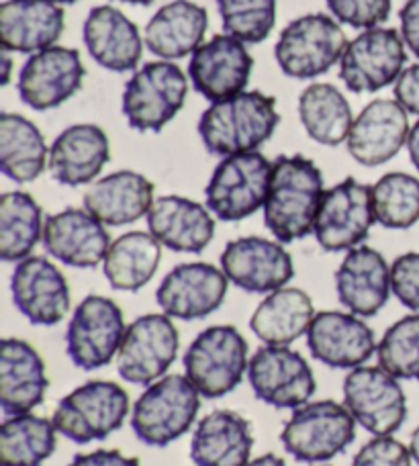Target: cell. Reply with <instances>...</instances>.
Listing matches in <instances>:
<instances>
[{"label": "cell", "instance_id": "f1b7e54d", "mask_svg": "<svg viewBox=\"0 0 419 466\" xmlns=\"http://www.w3.org/2000/svg\"><path fill=\"white\" fill-rule=\"evenodd\" d=\"M64 29V8L54 0H5L0 5V41L6 52H44L57 44Z\"/></svg>", "mask_w": 419, "mask_h": 466}, {"label": "cell", "instance_id": "ab89813d", "mask_svg": "<svg viewBox=\"0 0 419 466\" xmlns=\"http://www.w3.org/2000/svg\"><path fill=\"white\" fill-rule=\"evenodd\" d=\"M376 360L399 380H419V313L401 318L384 331Z\"/></svg>", "mask_w": 419, "mask_h": 466}, {"label": "cell", "instance_id": "ba28073f", "mask_svg": "<svg viewBox=\"0 0 419 466\" xmlns=\"http://www.w3.org/2000/svg\"><path fill=\"white\" fill-rule=\"evenodd\" d=\"M189 95V78L180 66L158 60L133 74L123 90V115L139 133H158L180 113Z\"/></svg>", "mask_w": 419, "mask_h": 466}, {"label": "cell", "instance_id": "7402d4cb", "mask_svg": "<svg viewBox=\"0 0 419 466\" xmlns=\"http://www.w3.org/2000/svg\"><path fill=\"white\" fill-rule=\"evenodd\" d=\"M409 129L407 111L395 98H376L352 123L348 154L360 166L376 168L391 162L407 146Z\"/></svg>", "mask_w": 419, "mask_h": 466}, {"label": "cell", "instance_id": "bcb514c9", "mask_svg": "<svg viewBox=\"0 0 419 466\" xmlns=\"http://www.w3.org/2000/svg\"><path fill=\"white\" fill-rule=\"evenodd\" d=\"M399 21L405 47L419 60V0H405L404 8L399 11Z\"/></svg>", "mask_w": 419, "mask_h": 466}, {"label": "cell", "instance_id": "277c9868", "mask_svg": "<svg viewBox=\"0 0 419 466\" xmlns=\"http://www.w3.org/2000/svg\"><path fill=\"white\" fill-rule=\"evenodd\" d=\"M184 374L205 399H221L236 390L248 374V342L233 326L200 331L182 356Z\"/></svg>", "mask_w": 419, "mask_h": 466}, {"label": "cell", "instance_id": "8992f818", "mask_svg": "<svg viewBox=\"0 0 419 466\" xmlns=\"http://www.w3.org/2000/svg\"><path fill=\"white\" fill-rule=\"evenodd\" d=\"M348 39L330 15L313 13L291 21L276 41L274 57L282 74L295 80H313L340 64Z\"/></svg>", "mask_w": 419, "mask_h": 466}, {"label": "cell", "instance_id": "484cf974", "mask_svg": "<svg viewBox=\"0 0 419 466\" xmlns=\"http://www.w3.org/2000/svg\"><path fill=\"white\" fill-rule=\"evenodd\" d=\"M111 160L107 133L95 123L70 125L49 147V174L64 187L90 185Z\"/></svg>", "mask_w": 419, "mask_h": 466}, {"label": "cell", "instance_id": "d4e9b609", "mask_svg": "<svg viewBox=\"0 0 419 466\" xmlns=\"http://www.w3.org/2000/svg\"><path fill=\"white\" fill-rule=\"evenodd\" d=\"M82 39L92 60L117 74L136 70L146 46L138 25L111 5L92 8L84 21Z\"/></svg>", "mask_w": 419, "mask_h": 466}, {"label": "cell", "instance_id": "83f0119b", "mask_svg": "<svg viewBox=\"0 0 419 466\" xmlns=\"http://www.w3.org/2000/svg\"><path fill=\"white\" fill-rule=\"evenodd\" d=\"M146 219L148 231L172 252L200 254L215 238L213 213L187 197L156 198Z\"/></svg>", "mask_w": 419, "mask_h": 466}, {"label": "cell", "instance_id": "b9f144b4", "mask_svg": "<svg viewBox=\"0 0 419 466\" xmlns=\"http://www.w3.org/2000/svg\"><path fill=\"white\" fill-rule=\"evenodd\" d=\"M338 23L354 29H373L389 19L393 0H325Z\"/></svg>", "mask_w": 419, "mask_h": 466}, {"label": "cell", "instance_id": "f907efd6", "mask_svg": "<svg viewBox=\"0 0 419 466\" xmlns=\"http://www.w3.org/2000/svg\"><path fill=\"white\" fill-rule=\"evenodd\" d=\"M409 452H412L414 462H417L419 466V426L414 430L412 440H409Z\"/></svg>", "mask_w": 419, "mask_h": 466}, {"label": "cell", "instance_id": "44dd1931", "mask_svg": "<svg viewBox=\"0 0 419 466\" xmlns=\"http://www.w3.org/2000/svg\"><path fill=\"white\" fill-rule=\"evenodd\" d=\"M374 331L354 313L320 311L307 331V348L328 369H358L376 354Z\"/></svg>", "mask_w": 419, "mask_h": 466}, {"label": "cell", "instance_id": "816d5d0a", "mask_svg": "<svg viewBox=\"0 0 419 466\" xmlns=\"http://www.w3.org/2000/svg\"><path fill=\"white\" fill-rule=\"evenodd\" d=\"M3 66H5V74H3V85L6 86L8 82H11V68H13V60H11V56H8V52L6 49H3Z\"/></svg>", "mask_w": 419, "mask_h": 466}, {"label": "cell", "instance_id": "7c38bea8", "mask_svg": "<svg viewBox=\"0 0 419 466\" xmlns=\"http://www.w3.org/2000/svg\"><path fill=\"white\" fill-rule=\"evenodd\" d=\"M405 41L399 31L364 29L348 41L340 60V78L350 93L373 95L397 82L405 70Z\"/></svg>", "mask_w": 419, "mask_h": 466}, {"label": "cell", "instance_id": "ee69618b", "mask_svg": "<svg viewBox=\"0 0 419 466\" xmlns=\"http://www.w3.org/2000/svg\"><path fill=\"white\" fill-rule=\"evenodd\" d=\"M412 452L393 436H374L356 452L352 466H412Z\"/></svg>", "mask_w": 419, "mask_h": 466}, {"label": "cell", "instance_id": "4dcf8cb0", "mask_svg": "<svg viewBox=\"0 0 419 466\" xmlns=\"http://www.w3.org/2000/svg\"><path fill=\"white\" fill-rule=\"evenodd\" d=\"M209 13L192 0H172L164 5L146 25L144 44L148 52L172 62L192 56L203 46Z\"/></svg>", "mask_w": 419, "mask_h": 466}, {"label": "cell", "instance_id": "603a6c76", "mask_svg": "<svg viewBox=\"0 0 419 466\" xmlns=\"http://www.w3.org/2000/svg\"><path fill=\"white\" fill-rule=\"evenodd\" d=\"M41 241L49 256L72 268H97L113 244L105 223L78 207L49 215Z\"/></svg>", "mask_w": 419, "mask_h": 466}, {"label": "cell", "instance_id": "ffe728a7", "mask_svg": "<svg viewBox=\"0 0 419 466\" xmlns=\"http://www.w3.org/2000/svg\"><path fill=\"white\" fill-rule=\"evenodd\" d=\"M13 303L33 326H57L70 311L68 280L44 256H29L15 266Z\"/></svg>", "mask_w": 419, "mask_h": 466}, {"label": "cell", "instance_id": "ac0fdd59", "mask_svg": "<svg viewBox=\"0 0 419 466\" xmlns=\"http://www.w3.org/2000/svg\"><path fill=\"white\" fill-rule=\"evenodd\" d=\"M228 277L207 262H184L162 279L156 301L168 318L180 321L205 319L213 315L228 295Z\"/></svg>", "mask_w": 419, "mask_h": 466}, {"label": "cell", "instance_id": "5bb4252c", "mask_svg": "<svg viewBox=\"0 0 419 466\" xmlns=\"http://www.w3.org/2000/svg\"><path fill=\"white\" fill-rule=\"evenodd\" d=\"M373 223V187L350 177L325 190L313 236L325 252H350L363 246Z\"/></svg>", "mask_w": 419, "mask_h": 466}, {"label": "cell", "instance_id": "db71d44e", "mask_svg": "<svg viewBox=\"0 0 419 466\" xmlns=\"http://www.w3.org/2000/svg\"><path fill=\"white\" fill-rule=\"evenodd\" d=\"M54 3H57V5H74V3H78V0H54Z\"/></svg>", "mask_w": 419, "mask_h": 466}, {"label": "cell", "instance_id": "52a82bcc", "mask_svg": "<svg viewBox=\"0 0 419 466\" xmlns=\"http://www.w3.org/2000/svg\"><path fill=\"white\" fill-rule=\"evenodd\" d=\"M129 407V395L121 385L111 380H88L57 403L52 421L57 434L74 444H90L121 430Z\"/></svg>", "mask_w": 419, "mask_h": 466}, {"label": "cell", "instance_id": "9a60e30c", "mask_svg": "<svg viewBox=\"0 0 419 466\" xmlns=\"http://www.w3.org/2000/svg\"><path fill=\"white\" fill-rule=\"evenodd\" d=\"M248 382L258 401L276 410H297L312 401L317 382L303 354L289 346H264L250 358Z\"/></svg>", "mask_w": 419, "mask_h": 466}, {"label": "cell", "instance_id": "74e56055", "mask_svg": "<svg viewBox=\"0 0 419 466\" xmlns=\"http://www.w3.org/2000/svg\"><path fill=\"white\" fill-rule=\"evenodd\" d=\"M57 430L52 420L33 413L13 415L0 426L3 466H41L56 452Z\"/></svg>", "mask_w": 419, "mask_h": 466}, {"label": "cell", "instance_id": "e0dca14e", "mask_svg": "<svg viewBox=\"0 0 419 466\" xmlns=\"http://www.w3.org/2000/svg\"><path fill=\"white\" fill-rule=\"evenodd\" d=\"M225 277L246 293H274L295 277V264L281 241L258 236L238 238L221 254Z\"/></svg>", "mask_w": 419, "mask_h": 466}, {"label": "cell", "instance_id": "cb8c5ba5", "mask_svg": "<svg viewBox=\"0 0 419 466\" xmlns=\"http://www.w3.org/2000/svg\"><path fill=\"white\" fill-rule=\"evenodd\" d=\"M335 293L348 313L374 318L391 297V266L379 249L358 246L335 270Z\"/></svg>", "mask_w": 419, "mask_h": 466}, {"label": "cell", "instance_id": "2e32d148", "mask_svg": "<svg viewBox=\"0 0 419 466\" xmlns=\"http://www.w3.org/2000/svg\"><path fill=\"white\" fill-rule=\"evenodd\" d=\"M84 70L78 49L54 46L29 56L16 80L21 101L33 111L62 106L82 88Z\"/></svg>", "mask_w": 419, "mask_h": 466}, {"label": "cell", "instance_id": "60d3db41", "mask_svg": "<svg viewBox=\"0 0 419 466\" xmlns=\"http://www.w3.org/2000/svg\"><path fill=\"white\" fill-rule=\"evenodd\" d=\"M223 29L244 44H262L276 25V0H217Z\"/></svg>", "mask_w": 419, "mask_h": 466}, {"label": "cell", "instance_id": "4fadbf2b", "mask_svg": "<svg viewBox=\"0 0 419 466\" xmlns=\"http://www.w3.org/2000/svg\"><path fill=\"white\" fill-rule=\"evenodd\" d=\"M121 307L103 295H88L74 309L66 329V354L82 370H98L119 354L125 336Z\"/></svg>", "mask_w": 419, "mask_h": 466}, {"label": "cell", "instance_id": "f35d334b", "mask_svg": "<svg viewBox=\"0 0 419 466\" xmlns=\"http://www.w3.org/2000/svg\"><path fill=\"white\" fill-rule=\"evenodd\" d=\"M374 221L387 229H409L419 221V178L389 172L373 185Z\"/></svg>", "mask_w": 419, "mask_h": 466}, {"label": "cell", "instance_id": "1f68e13d", "mask_svg": "<svg viewBox=\"0 0 419 466\" xmlns=\"http://www.w3.org/2000/svg\"><path fill=\"white\" fill-rule=\"evenodd\" d=\"M254 436L246 418L230 410H217L197 423L190 440L195 466H248Z\"/></svg>", "mask_w": 419, "mask_h": 466}, {"label": "cell", "instance_id": "8d00e7d4", "mask_svg": "<svg viewBox=\"0 0 419 466\" xmlns=\"http://www.w3.org/2000/svg\"><path fill=\"white\" fill-rule=\"evenodd\" d=\"M44 213L39 203L25 190H11L0 197V258L19 264L33 254L44 239Z\"/></svg>", "mask_w": 419, "mask_h": 466}, {"label": "cell", "instance_id": "6da1fadb", "mask_svg": "<svg viewBox=\"0 0 419 466\" xmlns=\"http://www.w3.org/2000/svg\"><path fill=\"white\" fill-rule=\"evenodd\" d=\"M325 195L323 174L309 157L279 156L272 162V178L264 203V223L281 244L313 233L317 211Z\"/></svg>", "mask_w": 419, "mask_h": 466}, {"label": "cell", "instance_id": "f546056e", "mask_svg": "<svg viewBox=\"0 0 419 466\" xmlns=\"http://www.w3.org/2000/svg\"><path fill=\"white\" fill-rule=\"evenodd\" d=\"M154 190V182L144 174L119 170L92 182L82 203L107 228H121L148 218L156 201Z\"/></svg>", "mask_w": 419, "mask_h": 466}, {"label": "cell", "instance_id": "c3c4849f", "mask_svg": "<svg viewBox=\"0 0 419 466\" xmlns=\"http://www.w3.org/2000/svg\"><path fill=\"white\" fill-rule=\"evenodd\" d=\"M405 147L409 152V157H412V162L419 172V121L415 125H412V129H409V137H407Z\"/></svg>", "mask_w": 419, "mask_h": 466}, {"label": "cell", "instance_id": "f5cc1de1", "mask_svg": "<svg viewBox=\"0 0 419 466\" xmlns=\"http://www.w3.org/2000/svg\"><path fill=\"white\" fill-rule=\"evenodd\" d=\"M121 3H129V5H139V6H149L154 5L156 0H121Z\"/></svg>", "mask_w": 419, "mask_h": 466}, {"label": "cell", "instance_id": "7a4b0ae2", "mask_svg": "<svg viewBox=\"0 0 419 466\" xmlns=\"http://www.w3.org/2000/svg\"><path fill=\"white\" fill-rule=\"evenodd\" d=\"M279 123L281 115L274 96L260 90H244L211 103L200 115L199 136L209 154L228 157L258 152V147L274 136Z\"/></svg>", "mask_w": 419, "mask_h": 466}, {"label": "cell", "instance_id": "5b68a950", "mask_svg": "<svg viewBox=\"0 0 419 466\" xmlns=\"http://www.w3.org/2000/svg\"><path fill=\"white\" fill-rule=\"evenodd\" d=\"M356 440V420L348 407L332 399L309 401L292 410L281 442L292 459L307 464L330 462Z\"/></svg>", "mask_w": 419, "mask_h": 466}, {"label": "cell", "instance_id": "9c48e42d", "mask_svg": "<svg viewBox=\"0 0 419 466\" xmlns=\"http://www.w3.org/2000/svg\"><path fill=\"white\" fill-rule=\"evenodd\" d=\"M272 162L260 152L228 156L207 182V207L217 219L236 223L264 209Z\"/></svg>", "mask_w": 419, "mask_h": 466}, {"label": "cell", "instance_id": "3957f363", "mask_svg": "<svg viewBox=\"0 0 419 466\" xmlns=\"http://www.w3.org/2000/svg\"><path fill=\"white\" fill-rule=\"evenodd\" d=\"M200 393L187 374H168L146 387L131 410V430L141 444L170 446L195 426Z\"/></svg>", "mask_w": 419, "mask_h": 466}, {"label": "cell", "instance_id": "7dc6e473", "mask_svg": "<svg viewBox=\"0 0 419 466\" xmlns=\"http://www.w3.org/2000/svg\"><path fill=\"white\" fill-rule=\"evenodd\" d=\"M68 466H141L139 459H131L119 451H95L77 454Z\"/></svg>", "mask_w": 419, "mask_h": 466}, {"label": "cell", "instance_id": "4316f807", "mask_svg": "<svg viewBox=\"0 0 419 466\" xmlns=\"http://www.w3.org/2000/svg\"><path fill=\"white\" fill-rule=\"evenodd\" d=\"M49 387L44 358L19 338L0 344V407L6 418L31 413L44 403Z\"/></svg>", "mask_w": 419, "mask_h": 466}, {"label": "cell", "instance_id": "30bf717a", "mask_svg": "<svg viewBox=\"0 0 419 466\" xmlns=\"http://www.w3.org/2000/svg\"><path fill=\"white\" fill-rule=\"evenodd\" d=\"M343 405L373 436L397 434L407 420V397L399 379L381 366L352 369L342 385Z\"/></svg>", "mask_w": 419, "mask_h": 466}, {"label": "cell", "instance_id": "836d02e7", "mask_svg": "<svg viewBox=\"0 0 419 466\" xmlns=\"http://www.w3.org/2000/svg\"><path fill=\"white\" fill-rule=\"evenodd\" d=\"M49 164L44 133L19 113L0 115V170L16 185L37 180Z\"/></svg>", "mask_w": 419, "mask_h": 466}, {"label": "cell", "instance_id": "d6a6232c", "mask_svg": "<svg viewBox=\"0 0 419 466\" xmlns=\"http://www.w3.org/2000/svg\"><path fill=\"white\" fill-rule=\"evenodd\" d=\"M315 315L313 299L305 290L282 287L268 293L256 307L250 328L264 346H291L301 336H307Z\"/></svg>", "mask_w": 419, "mask_h": 466}, {"label": "cell", "instance_id": "d590c367", "mask_svg": "<svg viewBox=\"0 0 419 466\" xmlns=\"http://www.w3.org/2000/svg\"><path fill=\"white\" fill-rule=\"evenodd\" d=\"M299 116L307 136L328 147L348 141L352 123H354L346 96L340 88L325 82H315L301 93Z\"/></svg>", "mask_w": 419, "mask_h": 466}, {"label": "cell", "instance_id": "7bdbcfd3", "mask_svg": "<svg viewBox=\"0 0 419 466\" xmlns=\"http://www.w3.org/2000/svg\"><path fill=\"white\" fill-rule=\"evenodd\" d=\"M391 290L401 305L419 313V252L395 258L391 266Z\"/></svg>", "mask_w": 419, "mask_h": 466}, {"label": "cell", "instance_id": "8fae6325", "mask_svg": "<svg viewBox=\"0 0 419 466\" xmlns=\"http://www.w3.org/2000/svg\"><path fill=\"white\" fill-rule=\"evenodd\" d=\"M180 350V336L166 313H148L131 321L117 354V372L125 382L149 387L166 377Z\"/></svg>", "mask_w": 419, "mask_h": 466}, {"label": "cell", "instance_id": "e575fe53", "mask_svg": "<svg viewBox=\"0 0 419 466\" xmlns=\"http://www.w3.org/2000/svg\"><path fill=\"white\" fill-rule=\"evenodd\" d=\"M162 260V244L149 231H129L108 248L103 272L115 290L138 293L144 289Z\"/></svg>", "mask_w": 419, "mask_h": 466}, {"label": "cell", "instance_id": "d6986e66", "mask_svg": "<svg viewBox=\"0 0 419 466\" xmlns=\"http://www.w3.org/2000/svg\"><path fill=\"white\" fill-rule=\"evenodd\" d=\"M251 70H254V57L244 41L221 33L190 56L189 78L200 96L217 103L244 93Z\"/></svg>", "mask_w": 419, "mask_h": 466}, {"label": "cell", "instance_id": "681fc988", "mask_svg": "<svg viewBox=\"0 0 419 466\" xmlns=\"http://www.w3.org/2000/svg\"><path fill=\"white\" fill-rule=\"evenodd\" d=\"M248 466H289L287 462H284L281 456H276V454H264V456H260V459H256V461H251Z\"/></svg>", "mask_w": 419, "mask_h": 466}, {"label": "cell", "instance_id": "f6af8a7d", "mask_svg": "<svg viewBox=\"0 0 419 466\" xmlns=\"http://www.w3.org/2000/svg\"><path fill=\"white\" fill-rule=\"evenodd\" d=\"M395 101L407 113L419 116V64L405 68L395 82Z\"/></svg>", "mask_w": 419, "mask_h": 466}]
</instances>
